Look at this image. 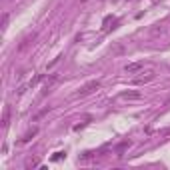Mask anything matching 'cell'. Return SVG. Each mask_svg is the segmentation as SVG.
I'll return each instance as SVG.
<instances>
[{
  "instance_id": "cell-1",
  "label": "cell",
  "mask_w": 170,
  "mask_h": 170,
  "mask_svg": "<svg viewBox=\"0 0 170 170\" xmlns=\"http://www.w3.org/2000/svg\"><path fill=\"white\" fill-rule=\"evenodd\" d=\"M98 88H100V80H90V82H88V84H86L84 88L78 92V94H82V96H84V94H90V92L98 90Z\"/></svg>"
},
{
  "instance_id": "cell-2",
  "label": "cell",
  "mask_w": 170,
  "mask_h": 170,
  "mask_svg": "<svg viewBox=\"0 0 170 170\" xmlns=\"http://www.w3.org/2000/svg\"><path fill=\"white\" fill-rule=\"evenodd\" d=\"M142 62H130V64H126L124 66V70L126 72H128V74H134V72H138V70H140V68H142Z\"/></svg>"
},
{
  "instance_id": "cell-3",
  "label": "cell",
  "mask_w": 170,
  "mask_h": 170,
  "mask_svg": "<svg viewBox=\"0 0 170 170\" xmlns=\"http://www.w3.org/2000/svg\"><path fill=\"white\" fill-rule=\"evenodd\" d=\"M140 96H142L140 92H122V98H126V100H136Z\"/></svg>"
},
{
  "instance_id": "cell-4",
  "label": "cell",
  "mask_w": 170,
  "mask_h": 170,
  "mask_svg": "<svg viewBox=\"0 0 170 170\" xmlns=\"http://www.w3.org/2000/svg\"><path fill=\"white\" fill-rule=\"evenodd\" d=\"M36 134H38V128H32V130L28 132L26 136L22 138V142H30V140H32V138H34V136H36Z\"/></svg>"
},
{
  "instance_id": "cell-5",
  "label": "cell",
  "mask_w": 170,
  "mask_h": 170,
  "mask_svg": "<svg viewBox=\"0 0 170 170\" xmlns=\"http://www.w3.org/2000/svg\"><path fill=\"white\" fill-rule=\"evenodd\" d=\"M8 118H10V106L4 108V116H2V126H4V128L8 126Z\"/></svg>"
},
{
  "instance_id": "cell-6",
  "label": "cell",
  "mask_w": 170,
  "mask_h": 170,
  "mask_svg": "<svg viewBox=\"0 0 170 170\" xmlns=\"http://www.w3.org/2000/svg\"><path fill=\"white\" fill-rule=\"evenodd\" d=\"M62 156H64V152H54V156H52V162H56V160H60Z\"/></svg>"
},
{
  "instance_id": "cell-7",
  "label": "cell",
  "mask_w": 170,
  "mask_h": 170,
  "mask_svg": "<svg viewBox=\"0 0 170 170\" xmlns=\"http://www.w3.org/2000/svg\"><path fill=\"white\" fill-rule=\"evenodd\" d=\"M6 24H8V14H4V18H2V26L6 28Z\"/></svg>"
},
{
  "instance_id": "cell-8",
  "label": "cell",
  "mask_w": 170,
  "mask_h": 170,
  "mask_svg": "<svg viewBox=\"0 0 170 170\" xmlns=\"http://www.w3.org/2000/svg\"><path fill=\"white\" fill-rule=\"evenodd\" d=\"M80 2H88V0H80Z\"/></svg>"
}]
</instances>
